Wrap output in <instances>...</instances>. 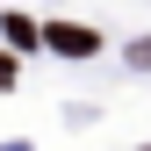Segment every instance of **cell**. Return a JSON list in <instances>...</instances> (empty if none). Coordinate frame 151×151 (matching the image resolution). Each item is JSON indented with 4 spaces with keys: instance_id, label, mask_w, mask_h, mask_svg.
Masks as SVG:
<instances>
[{
    "instance_id": "6da1fadb",
    "label": "cell",
    "mask_w": 151,
    "mask_h": 151,
    "mask_svg": "<svg viewBox=\"0 0 151 151\" xmlns=\"http://www.w3.org/2000/svg\"><path fill=\"white\" fill-rule=\"evenodd\" d=\"M43 43H50V50H65V58H86V50H93V29H79V22H50V29H43Z\"/></svg>"
},
{
    "instance_id": "7a4b0ae2",
    "label": "cell",
    "mask_w": 151,
    "mask_h": 151,
    "mask_svg": "<svg viewBox=\"0 0 151 151\" xmlns=\"http://www.w3.org/2000/svg\"><path fill=\"white\" fill-rule=\"evenodd\" d=\"M129 58H137V65H151V43H137V50H129Z\"/></svg>"
}]
</instances>
